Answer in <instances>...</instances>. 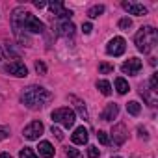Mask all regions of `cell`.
<instances>
[{
  "label": "cell",
  "instance_id": "cell-16",
  "mask_svg": "<svg viewBox=\"0 0 158 158\" xmlns=\"http://www.w3.org/2000/svg\"><path fill=\"white\" fill-rule=\"evenodd\" d=\"M69 101H71V102H74V106H76V110H78V114H80V117H82V119H88V110H86V106H84V102H82L80 99H76L74 95H71V97H69Z\"/></svg>",
  "mask_w": 158,
  "mask_h": 158
},
{
  "label": "cell",
  "instance_id": "cell-36",
  "mask_svg": "<svg viewBox=\"0 0 158 158\" xmlns=\"http://www.w3.org/2000/svg\"><path fill=\"white\" fill-rule=\"evenodd\" d=\"M0 158H13L11 154H8V152H2V154H0Z\"/></svg>",
  "mask_w": 158,
  "mask_h": 158
},
{
  "label": "cell",
  "instance_id": "cell-26",
  "mask_svg": "<svg viewBox=\"0 0 158 158\" xmlns=\"http://www.w3.org/2000/svg\"><path fill=\"white\" fill-rule=\"evenodd\" d=\"M67 158H84V156H82V152L78 151V149L69 147V149H67Z\"/></svg>",
  "mask_w": 158,
  "mask_h": 158
},
{
  "label": "cell",
  "instance_id": "cell-7",
  "mask_svg": "<svg viewBox=\"0 0 158 158\" xmlns=\"http://www.w3.org/2000/svg\"><path fill=\"white\" fill-rule=\"evenodd\" d=\"M125 48H127V41H125L123 37H114V39H110V43L106 45V52H108L110 56H121V54L125 52Z\"/></svg>",
  "mask_w": 158,
  "mask_h": 158
},
{
  "label": "cell",
  "instance_id": "cell-21",
  "mask_svg": "<svg viewBox=\"0 0 158 158\" xmlns=\"http://www.w3.org/2000/svg\"><path fill=\"white\" fill-rule=\"evenodd\" d=\"M104 13V6L102 4H97V6H91L89 8V11H88V15L91 17V19H97L99 15H102Z\"/></svg>",
  "mask_w": 158,
  "mask_h": 158
},
{
  "label": "cell",
  "instance_id": "cell-9",
  "mask_svg": "<svg viewBox=\"0 0 158 158\" xmlns=\"http://www.w3.org/2000/svg\"><path fill=\"white\" fill-rule=\"evenodd\" d=\"M141 67H143V63H141L139 58H130V60H127V61L121 65V71H123L125 74H138V73L141 71Z\"/></svg>",
  "mask_w": 158,
  "mask_h": 158
},
{
  "label": "cell",
  "instance_id": "cell-31",
  "mask_svg": "<svg viewBox=\"0 0 158 158\" xmlns=\"http://www.w3.org/2000/svg\"><path fill=\"white\" fill-rule=\"evenodd\" d=\"M50 132H52V134H54V136H56L58 139H63V132H61V130H60L58 127H54V125H52V128H50Z\"/></svg>",
  "mask_w": 158,
  "mask_h": 158
},
{
  "label": "cell",
  "instance_id": "cell-35",
  "mask_svg": "<svg viewBox=\"0 0 158 158\" xmlns=\"http://www.w3.org/2000/svg\"><path fill=\"white\" fill-rule=\"evenodd\" d=\"M34 6L41 10V8H45V6H47V2H43V0H35V2H34Z\"/></svg>",
  "mask_w": 158,
  "mask_h": 158
},
{
  "label": "cell",
  "instance_id": "cell-22",
  "mask_svg": "<svg viewBox=\"0 0 158 158\" xmlns=\"http://www.w3.org/2000/svg\"><path fill=\"white\" fill-rule=\"evenodd\" d=\"M19 156H21V158H39V156H37V154H35V152L30 149V147H24V149H21V151H19Z\"/></svg>",
  "mask_w": 158,
  "mask_h": 158
},
{
  "label": "cell",
  "instance_id": "cell-27",
  "mask_svg": "<svg viewBox=\"0 0 158 158\" xmlns=\"http://www.w3.org/2000/svg\"><path fill=\"white\" fill-rule=\"evenodd\" d=\"M88 156H89V158H99V156H101V151H99L95 145H89V147H88Z\"/></svg>",
  "mask_w": 158,
  "mask_h": 158
},
{
  "label": "cell",
  "instance_id": "cell-23",
  "mask_svg": "<svg viewBox=\"0 0 158 158\" xmlns=\"http://www.w3.org/2000/svg\"><path fill=\"white\" fill-rule=\"evenodd\" d=\"M99 73H101V74L114 73V65H112V63H106V61H102V63H99Z\"/></svg>",
  "mask_w": 158,
  "mask_h": 158
},
{
  "label": "cell",
  "instance_id": "cell-38",
  "mask_svg": "<svg viewBox=\"0 0 158 158\" xmlns=\"http://www.w3.org/2000/svg\"><path fill=\"white\" fill-rule=\"evenodd\" d=\"M115 158H119V156H115Z\"/></svg>",
  "mask_w": 158,
  "mask_h": 158
},
{
  "label": "cell",
  "instance_id": "cell-30",
  "mask_svg": "<svg viewBox=\"0 0 158 158\" xmlns=\"http://www.w3.org/2000/svg\"><path fill=\"white\" fill-rule=\"evenodd\" d=\"M10 136V127H0V139H6Z\"/></svg>",
  "mask_w": 158,
  "mask_h": 158
},
{
  "label": "cell",
  "instance_id": "cell-6",
  "mask_svg": "<svg viewBox=\"0 0 158 158\" xmlns=\"http://www.w3.org/2000/svg\"><path fill=\"white\" fill-rule=\"evenodd\" d=\"M47 6L50 8V11H52L54 17H60V19H63V21H69V19L73 17V11L67 10V8L63 6V2H60V0H56V2H50V4H47Z\"/></svg>",
  "mask_w": 158,
  "mask_h": 158
},
{
  "label": "cell",
  "instance_id": "cell-11",
  "mask_svg": "<svg viewBox=\"0 0 158 158\" xmlns=\"http://www.w3.org/2000/svg\"><path fill=\"white\" fill-rule=\"evenodd\" d=\"M71 141H73L74 145H84V143H88V128H86V127H78V128L73 132Z\"/></svg>",
  "mask_w": 158,
  "mask_h": 158
},
{
  "label": "cell",
  "instance_id": "cell-33",
  "mask_svg": "<svg viewBox=\"0 0 158 158\" xmlns=\"http://www.w3.org/2000/svg\"><path fill=\"white\" fill-rule=\"evenodd\" d=\"M91 30H93V26H91V23H84V24H82V32H84V34H89Z\"/></svg>",
  "mask_w": 158,
  "mask_h": 158
},
{
  "label": "cell",
  "instance_id": "cell-19",
  "mask_svg": "<svg viewBox=\"0 0 158 158\" xmlns=\"http://www.w3.org/2000/svg\"><path fill=\"white\" fill-rule=\"evenodd\" d=\"M97 89H99L102 95H106V97L112 93V86H110L108 80H99V82H97Z\"/></svg>",
  "mask_w": 158,
  "mask_h": 158
},
{
  "label": "cell",
  "instance_id": "cell-1",
  "mask_svg": "<svg viewBox=\"0 0 158 158\" xmlns=\"http://www.w3.org/2000/svg\"><path fill=\"white\" fill-rule=\"evenodd\" d=\"M11 26H13L15 37L24 47H30V39H28V35L24 32H32V34H43L45 32V24L35 15H32L30 11H26L21 6L11 11Z\"/></svg>",
  "mask_w": 158,
  "mask_h": 158
},
{
  "label": "cell",
  "instance_id": "cell-34",
  "mask_svg": "<svg viewBox=\"0 0 158 158\" xmlns=\"http://www.w3.org/2000/svg\"><path fill=\"white\" fill-rule=\"evenodd\" d=\"M138 132H139V138L149 139V136H147V130H145V128H141V127H139V128H138Z\"/></svg>",
  "mask_w": 158,
  "mask_h": 158
},
{
  "label": "cell",
  "instance_id": "cell-17",
  "mask_svg": "<svg viewBox=\"0 0 158 158\" xmlns=\"http://www.w3.org/2000/svg\"><path fill=\"white\" fill-rule=\"evenodd\" d=\"M139 93H141V97L147 101L149 106H156V102H158V99H156V91H152V89H141Z\"/></svg>",
  "mask_w": 158,
  "mask_h": 158
},
{
  "label": "cell",
  "instance_id": "cell-15",
  "mask_svg": "<svg viewBox=\"0 0 158 158\" xmlns=\"http://www.w3.org/2000/svg\"><path fill=\"white\" fill-rule=\"evenodd\" d=\"M39 156H45V158H52L54 156V147H52V143L50 141H39Z\"/></svg>",
  "mask_w": 158,
  "mask_h": 158
},
{
  "label": "cell",
  "instance_id": "cell-32",
  "mask_svg": "<svg viewBox=\"0 0 158 158\" xmlns=\"http://www.w3.org/2000/svg\"><path fill=\"white\" fill-rule=\"evenodd\" d=\"M6 52H8V54H11V56H15V58H19L17 50H15V48H13V45H10V43L6 45Z\"/></svg>",
  "mask_w": 158,
  "mask_h": 158
},
{
  "label": "cell",
  "instance_id": "cell-4",
  "mask_svg": "<svg viewBox=\"0 0 158 158\" xmlns=\"http://www.w3.org/2000/svg\"><path fill=\"white\" fill-rule=\"evenodd\" d=\"M52 121L54 123H60V125H63L65 128H71L73 125H74V119H76V115H74V112L71 110V108H58V110H54L52 112Z\"/></svg>",
  "mask_w": 158,
  "mask_h": 158
},
{
  "label": "cell",
  "instance_id": "cell-5",
  "mask_svg": "<svg viewBox=\"0 0 158 158\" xmlns=\"http://www.w3.org/2000/svg\"><path fill=\"white\" fill-rule=\"evenodd\" d=\"M43 130H45V127H43L41 121H32L30 125H26L23 128V136L26 139H39V136L43 134Z\"/></svg>",
  "mask_w": 158,
  "mask_h": 158
},
{
  "label": "cell",
  "instance_id": "cell-8",
  "mask_svg": "<svg viewBox=\"0 0 158 158\" xmlns=\"http://www.w3.org/2000/svg\"><path fill=\"white\" fill-rule=\"evenodd\" d=\"M6 73L11 74V76H17V78H24V76H28V69H26V65H24L23 61H19V60L8 63V65H6Z\"/></svg>",
  "mask_w": 158,
  "mask_h": 158
},
{
  "label": "cell",
  "instance_id": "cell-2",
  "mask_svg": "<svg viewBox=\"0 0 158 158\" xmlns=\"http://www.w3.org/2000/svg\"><path fill=\"white\" fill-rule=\"evenodd\" d=\"M52 99L50 91H47L45 88H39V86H28L23 93H21V102L30 108V110H39L43 108L48 101Z\"/></svg>",
  "mask_w": 158,
  "mask_h": 158
},
{
  "label": "cell",
  "instance_id": "cell-13",
  "mask_svg": "<svg viewBox=\"0 0 158 158\" xmlns=\"http://www.w3.org/2000/svg\"><path fill=\"white\" fill-rule=\"evenodd\" d=\"M117 114H119V106H117L115 102H110V104L106 106V110L101 114V119H102V121H114V119L117 117Z\"/></svg>",
  "mask_w": 158,
  "mask_h": 158
},
{
  "label": "cell",
  "instance_id": "cell-20",
  "mask_svg": "<svg viewBox=\"0 0 158 158\" xmlns=\"http://www.w3.org/2000/svg\"><path fill=\"white\" fill-rule=\"evenodd\" d=\"M127 112H128L130 115H139V112H141V104L136 102V101H130V102L127 104Z\"/></svg>",
  "mask_w": 158,
  "mask_h": 158
},
{
  "label": "cell",
  "instance_id": "cell-3",
  "mask_svg": "<svg viewBox=\"0 0 158 158\" xmlns=\"http://www.w3.org/2000/svg\"><path fill=\"white\" fill-rule=\"evenodd\" d=\"M136 41V47L139 52L143 54H149L154 47H156V41H158V35H156V30L152 26H141L134 37Z\"/></svg>",
  "mask_w": 158,
  "mask_h": 158
},
{
  "label": "cell",
  "instance_id": "cell-12",
  "mask_svg": "<svg viewBox=\"0 0 158 158\" xmlns=\"http://www.w3.org/2000/svg\"><path fill=\"white\" fill-rule=\"evenodd\" d=\"M123 8L130 13V15H147V8L143 4H136V2H123Z\"/></svg>",
  "mask_w": 158,
  "mask_h": 158
},
{
  "label": "cell",
  "instance_id": "cell-25",
  "mask_svg": "<svg viewBox=\"0 0 158 158\" xmlns=\"http://www.w3.org/2000/svg\"><path fill=\"white\" fill-rule=\"evenodd\" d=\"M97 139H99L102 145H110V138H108V134H106L104 130H99V132H97Z\"/></svg>",
  "mask_w": 158,
  "mask_h": 158
},
{
  "label": "cell",
  "instance_id": "cell-28",
  "mask_svg": "<svg viewBox=\"0 0 158 158\" xmlns=\"http://www.w3.org/2000/svg\"><path fill=\"white\" fill-rule=\"evenodd\" d=\"M35 71H37L39 74H45V73H47V65H45L43 61H35Z\"/></svg>",
  "mask_w": 158,
  "mask_h": 158
},
{
  "label": "cell",
  "instance_id": "cell-10",
  "mask_svg": "<svg viewBox=\"0 0 158 158\" xmlns=\"http://www.w3.org/2000/svg\"><path fill=\"white\" fill-rule=\"evenodd\" d=\"M127 138H128L127 127H125L123 123L115 125V127H114V130H112V139H114V143H115V145H123V143L127 141Z\"/></svg>",
  "mask_w": 158,
  "mask_h": 158
},
{
  "label": "cell",
  "instance_id": "cell-14",
  "mask_svg": "<svg viewBox=\"0 0 158 158\" xmlns=\"http://www.w3.org/2000/svg\"><path fill=\"white\" fill-rule=\"evenodd\" d=\"M58 34H60L61 37H73V34H74V24H73L71 21H61V23L58 24Z\"/></svg>",
  "mask_w": 158,
  "mask_h": 158
},
{
  "label": "cell",
  "instance_id": "cell-18",
  "mask_svg": "<svg viewBox=\"0 0 158 158\" xmlns=\"http://www.w3.org/2000/svg\"><path fill=\"white\" fill-rule=\"evenodd\" d=\"M115 89H117V93H119V95H125L130 88H128V82L125 80V78H121V76H119V78H115Z\"/></svg>",
  "mask_w": 158,
  "mask_h": 158
},
{
  "label": "cell",
  "instance_id": "cell-29",
  "mask_svg": "<svg viewBox=\"0 0 158 158\" xmlns=\"http://www.w3.org/2000/svg\"><path fill=\"white\" fill-rule=\"evenodd\" d=\"M151 89H152V91L158 89V74H156V73L151 76Z\"/></svg>",
  "mask_w": 158,
  "mask_h": 158
},
{
  "label": "cell",
  "instance_id": "cell-24",
  "mask_svg": "<svg viewBox=\"0 0 158 158\" xmlns=\"http://www.w3.org/2000/svg\"><path fill=\"white\" fill-rule=\"evenodd\" d=\"M119 28H121V30H130V28H132V19L123 17V19L119 21Z\"/></svg>",
  "mask_w": 158,
  "mask_h": 158
},
{
  "label": "cell",
  "instance_id": "cell-37",
  "mask_svg": "<svg viewBox=\"0 0 158 158\" xmlns=\"http://www.w3.org/2000/svg\"><path fill=\"white\" fill-rule=\"evenodd\" d=\"M2 60H4V54H2V48H0V65H2Z\"/></svg>",
  "mask_w": 158,
  "mask_h": 158
}]
</instances>
